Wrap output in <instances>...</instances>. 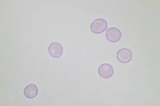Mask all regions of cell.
Instances as JSON below:
<instances>
[{"label": "cell", "mask_w": 160, "mask_h": 106, "mask_svg": "<svg viewBox=\"0 0 160 106\" xmlns=\"http://www.w3.org/2000/svg\"><path fill=\"white\" fill-rule=\"evenodd\" d=\"M117 57L118 60L121 62L126 63L130 61L132 57V54L128 49L123 48L118 51Z\"/></svg>", "instance_id": "5"}, {"label": "cell", "mask_w": 160, "mask_h": 106, "mask_svg": "<svg viewBox=\"0 0 160 106\" xmlns=\"http://www.w3.org/2000/svg\"><path fill=\"white\" fill-rule=\"evenodd\" d=\"M38 91V89L35 85L30 84L27 85L24 88V94L26 98L32 99L37 96Z\"/></svg>", "instance_id": "6"}, {"label": "cell", "mask_w": 160, "mask_h": 106, "mask_svg": "<svg viewBox=\"0 0 160 106\" xmlns=\"http://www.w3.org/2000/svg\"><path fill=\"white\" fill-rule=\"evenodd\" d=\"M105 36L109 41L112 43H116L120 40L122 34L121 31L118 28L111 27L106 30Z\"/></svg>", "instance_id": "1"}, {"label": "cell", "mask_w": 160, "mask_h": 106, "mask_svg": "<svg viewBox=\"0 0 160 106\" xmlns=\"http://www.w3.org/2000/svg\"><path fill=\"white\" fill-rule=\"evenodd\" d=\"M50 54L55 58H58L62 55L63 49L62 46L58 43L54 42L50 44L48 47Z\"/></svg>", "instance_id": "4"}, {"label": "cell", "mask_w": 160, "mask_h": 106, "mask_svg": "<svg viewBox=\"0 0 160 106\" xmlns=\"http://www.w3.org/2000/svg\"><path fill=\"white\" fill-rule=\"evenodd\" d=\"M108 24L105 20L99 19L94 20L91 25L92 31L96 33H99L103 32L107 29Z\"/></svg>", "instance_id": "2"}, {"label": "cell", "mask_w": 160, "mask_h": 106, "mask_svg": "<svg viewBox=\"0 0 160 106\" xmlns=\"http://www.w3.org/2000/svg\"><path fill=\"white\" fill-rule=\"evenodd\" d=\"M98 73L102 77L106 78L111 77L113 73L112 66L108 63H103L100 65L98 69Z\"/></svg>", "instance_id": "3"}]
</instances>
